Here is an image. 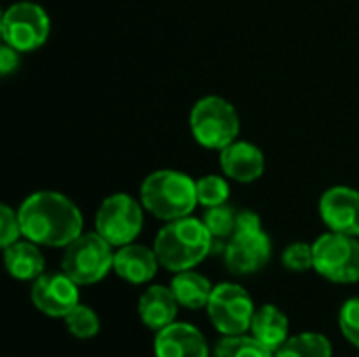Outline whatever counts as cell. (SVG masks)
Here are the masks:
<instances>
[{"instance_id":"5bb4252c","label":"cell","mask_w":359,"mask_h":357,"mask_svg":"<svg viewBox=\"0 0 359 357\" xmlns=\"http://www.w3.org/2000/svg\"><path fill=\"white\" fill-rule=\"evenodd\" d=\"M156 357H208L202 332L191 324H170L156 335Z\"/></svg>"},{"instance_id":"6da1fadb","label":"cell","mask_w":359,"mask_h":357,"mask_svg":"<svg viewBox=\"0 0 359 357\" xmlns=\"http://www.w3.org/2000/svg\"><path fill=\"white\" fill-rule=\"evenodd\" d=\"M17 213L23 238L38 246L65 248L84 227L80 208L59 191H34L21 202Z\"/></svg>"},{"instance_id":"277c9868","label":"cell","mask_w":359,"mask_h":357,"mask_svg":"<svg viewBox=\"0 0 359 357\" xmlns=\"http://www.w3.org/2000/svg\"><path fill=\"white\" fill-rule=\"evenodd\" d=\"M225 265L236 276L261 271L271 259V240L261 225V217L252 210L238 213L236 234L225 246Z\"/></svg>"},{"instance_id":"7c38bea8","label":"cell","mask_w":359,"mask_h":357,"mask_svg":"<svg viewBox=\"0 0 359 357\" xmlns=\"http://www.w3.org/2000/svg\"><path fill=\"white\" fill-rule=\"evenodd\" d=\"M320 215L330 231L359 236V191L347 185H334L320 198Z\"/></svg>"},{"instance_id":"ffe728a7","label":"cell","mask_w":359,"mask_h":357,"mask_svg":"<svg viewBox=\"0 0 359 357\" xmlns=\"http://www.w3.org/2000/svg\"><path fill=\"white\" fill-rule=\"evenodd\" d=\"M273 357H332V345L324 335L303 332L290 337Z\"/></svg>"},{"instance_id":"7402d4cb","label":"cell","mask_w":359,"mask_h":357,"mask_svg":"<svg viewBox=\"0 0 359 357\" xmlns=\"http://www.w3.org/2000/svg\"><path fill=\"white\" fill-rule=\"evenodd\" d=\"M204 225L208 227L210 236L215 242H229V238L236 234V227H238V213L227 206V204H221V206H212V208H206L204 213Z\"/></svg>"},{"instance_id":"cb8c5ba5","label":"cell","mask_w":359,"mask_h":357,"mask_svg":"<svg viewBox=\"0 0 359 357\" xmlns=\"http://www.w3.org/2000/svg\"><path fill=\"white\" fill-rule=\"evenodd\" d=\"M63 320L67 330L78 339H93L99 332V318L86 305H76Z\"/></svg>"},{"instance_id":"44dd1931","label":"cell","mask_w":359,"mask_h":357,"mask_svg":"<svg viewBox=\"0 0 359 357\" xmlns=\"http://www.w3.org/2000/svg\"><path fill=\"white\" fill-rule=\"evenodd\" d=\"M215 357H273V351L255 337L231 335L217 345Z\"/></svg>"},{"instance_id":"5b68a950","label":"cell","mask_w":359,"mask_h":357,"mask_svg":"<svg viewBox=\"0 0 359 357\" xmlns=\"http://www.w3.org/2000/svg\"><path fill=\"white\" fill-rule=\"evenodd\" d=\"M189 128L196 143L206 149L221 151L238 139L240 116L227 99L208 95L194 103L189 112Z\"/></svg>"},{"instance_id":"603a6c76","label":"cell","mask_w":359,"mask_h":357,"mask_svg":"<svg viewBox=\"0 0 359 357\" xmlns=\"http://www.w3.org/2000/svg\"><path fill=\"white\" fill-rule=\"evenodd\" d=\"M196 194L198 204H202L204 208L221 206L229 200V183L219 175H206L196 181Z\"/></svg>"},{"instance_id":"ba28073f","label":"cell","mask_w":359,"mask_h":357,"mask_svg":"<svg viewBox=\"0 0 359 357\" xmlns=\"http://www.w3.org/2000/svg\"><path fill=\"white\" fill-rule=\"evenodd\" d=\"M2 42L17 48L19 53H29L40 48L50 36L48 13L29 0L11 4L0 19Z\"/></svg>"},{"instance_id":"e0dca14e","label":"cell","mask_w":359,"mask_h":357,"mask_svg":"<svg viewBox=\"0 0 359 357\" xmlns=\"http://www.w3.org/2000/svg\"><path fill=\"white\" fill-rule=\"evenodd\" d=\"M4 265L6 271L21 282L38 280L44 274V257L36 242L17 240L15 244L4 248Z\"/></svg>"},{"instance_id":"9c48e42d","label":"cell","mask_w":359,"mask_h":357,"mask_svg":"<svg viewBox=\"0 0 359 357\" xmlns=\"http://www.w3.org/2000/svg\"><path fill=\"white\" fill-rule=\"evenodd\" d=\"M143 229V204L128 194L107 196L95 215V231L111 246H126Z\"/></svg>"},{"instance_id":"2e32d148","label":"cell","mask_w":359,"mask_h":357,"mask_svg":"<svg viewBox=\"0 0 359 357\" xmlns=\"http://www.w3.org/2000/svg\"><path fill=\"white\" fill-rule=\"evenodd\" d=\"M179 301L172 288L166 286H149L139 299V316L149 330H162L170 326L177 318Z\"/></svg>"},{"instance_id":"d4e9b609","label":"cell","mask_w":359,"mask_h":357,"mask_svg":"<svg viewBox=\"0 0 359 357\" xmlns=\"http://www.w3.org/2000/svg\"><path fill=\"white\" fill-rule=\"evenodd\" d=\"M282 263L290 271H307V269H313V244H307V242H294V244H290L284 250V255H282Z\"/></svg>"},{"instance_id":"7a4b0ae2","label":"cell","mask_w":359,"mask_h":357,"mask_svg":"<svg viewBox=\"0 0 359 357\" xmlns=\"http://www.w3.org/2000/svg\"><path fill=\"white\" fill-rule=\"evenodd\" d=\"M154 250L164 269L179 274L194 269L208 255H212V236L202 219L189 215L166 221L156 236Z\"/></svg>"},{"instance_id":"484cf974","label":"cell","mask_w":359,"mask_h":357,"mask_svg":"<svg viewBox=\"0 0 359 357\" xmlns=\"http://www.w3.org/2000/svg\"><path fill=\"white\" fill-rule=\"evenodd\" d=\"M23 236L19 213H15L8 204H0V244L2 248L15 244Z\"/></svg>"},{"instance_id":"ac0fdd59","label":"cell","mask_w":359,"mask_h":357,"mask_svg":"<svg viewBox=\"0 0 359 357\" xmlns=\"http://www.w3.org/2000/svg\"><path fill=\"white\" fill-rule=\"evenodd\" d=\"M250 328L255 339H259L271 351H278L288 341L290 324L284 311H280L276 305H265L255 314Z\"/></svg>"},{"instance_id":"8992f818","label":"cell","mask_w":359,"mask_h":357,"mask_svg":"<svg viewBox=\"0 0 359 357\" xmlns=\"http://www.w3.org/2000/svg\"><path fill=\"white\" fill-rule=\"evenodd\" d=\"M114 246L97 231H82L65 246L61 271L67 274L78 286L101 282L114 269Z\"/></svg>"},{"instance_id":"3957f363","label":"cell","mask_w":359,"mask_h":357,"mask_svg":"<svg viewBox=\"0 0 359 357\" xmlns=\"http://www.w3.org/2000/svg\"><path fill=\"white\" fill-rule=\"evenodd\" d=\"M141 204L160 221L189 217L198 206L196 181L179 170H156L141 183Z\"/></svg>"},{"instance_id":"83f0119b","label":"cell","mask_w":359,"mask_h":357,"mask_svg":"<svg viewBox=\"0 0 359 357\" xmlns=\"http://www.w3.org/2000/svg\"><path fill=\"white\" fill-rule=\"evenodd\" d=\"M17 67H19V50L2 42V46H0V74L8 76Z\"/></svg>"},{"instance_id":"8fae6325","label":"cell","mask_w":359,"mask_h":357,"mask_svg":"<svg viewBox=\"0 0 359 357\" xmlns=\"http://www.w3.org/2000/svg\"><path fill=\"white\" fill-rule=\"evenodd\" d=\"M32 303L44 316L65 318L78 305V284L67 274H42L34 280Z\"/></svg>"},{"instance_id":"52a82bcc","label":"cell","mask_w":359,"mask_h":357,"mask_svg":"<svg viewBox=\"0 0 359 357\" xmlns=\"http://www.w3.org/2000/svg\"><path fill=\"white\" fill-rule=\"evenodd\" d=\"M313 269L334 282H359V240L355 236L328 231L313 242Z\"/></svg>"},{"instance_id":"d6986e66","label":"cell","mask_w":359,"mask_h":357,"mask_svg":"<svg viewBox=\"0 0 359 357\" xmlns=\"http://www.w3.org/2000/svg\"><path fill=\"white\" fill-rule=\"evenodd\" d=\"M170 288L179 301V305L187 307V309H202L208 307L210 295L215 290V286L208 282V278H204L202 274H196L191 269L187 271H179L172 282Z\"/></svg>"},{"instance_id":"30bf717a","label":"cell","mask_w":359,"mask_h":357,"mask_svg":"<svg viewBox=\"0 0 359 357\" xmlns=\"http://www.w3.org/2000/svg\"><path fill=\"white\" fill-rule=\"evenodd\" d=\"M255 314V303L242 286L229 282L215 286L208 301V316L219 332L225 337L244 335L250 330Z\"/></svg>"},{"instance_id":"9a60e30c","label":"cell","mask_w":359,"mask_h":357,"mask_svg":"<svg viewBox=\"0 0 359 357\" xmlns=\"http://www.w3.org/2000/svg\"><path fill=\"white\" fill-rule=\"evenodd\" d=\"M158 267H160V261H158L156 250L143 244H135V242L120 246L114 257V271L128 284L149 282L156 276Z\"/></svg>"},{"instance_id":"4fadbf2b","label":"cell","mask_w":359,"mask_h":357,"mask_svg":"<svg viewBox=\"0 0 359 357\" xmlns=\"http://www.w3.org/2000/svg\"><path fill=\"white\" fill-rule=\"evenodd\" d=\"M219 164L227 179L238 183H252L265 173L263 151L248 141H233L219 151Z\"/></svg>"},{"instance_id":"4316f807","label":"cell","mask_w":359,"mask_h":357,"mask_svg":"<svg viewBox=\"0 0 359 357\" xmlns=\"http://www.w3.org/2000/svg\"><path fill=\"white\" fill-rule=\"evenodd\" d=\"M341 322V330L347 337V341H351L355 347H359V297L349 299L339 316Z\"/></svg>"}]
</instances>
